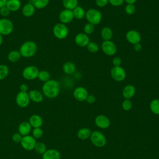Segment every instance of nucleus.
I'll list each match as a JSON object with an SVG mask.
<instances>
[{
  "mask_svg": "<svg viewBox=\"0 0 159 159\" xmlns=\"http://www.w3.org/2000/svg\"><path fill=\"white\" fill-rule=\"evenodd\" d=\"M86 101L89 103V104H93L96 101V97L93 95V94H88Z\"/></svg>",
  "mask_w": 159,
  "mask_h": 159,
  "instance_id": "obj_45",
  "label": "nucleus"
},
{
  "mask_svg": "<svg viewBox=\"0 0 159 159\" xmlns=\"http://www.w3.org/2000/svg\"><path fill=\"white\" fill-rule=\"evenodd\" d=\"M127 42L132 45L140 43L141 40V35L140 33L135 30H130L127 31L125 35Z\"/></svg>",
  "mask_w": 159,
  "mask_h": 159,
  "instance_id": "obj_12",
  "label": "nucleus"
},
{
  "mask_svg": "<svg viewBox=\"0 0 159 159\" xmlns=\"http://www.w3.org/2000/svg\"><path fill=\"white\" fill-rule=\"evenodd\" d=\"M127 2V4H134L137 0H124Z\"/></svg>",
  "mask_w": 159,
  "mask_h": 159,
  "instance_id": "obj_49",
  "label": "nucleus"
},
{
  "mask_svg": "<svg viewBox=\"0 0 159 159\" xmlns=\"http://www.w3.org/2000/svg\"><path fill=\"white\" fill-rule=\"evenodd\" d=\"M29 124L33 128L40 127L43 124V119L41 116L38 114L32 115L29 119Z\"/></svg>",
  "mask_w": 159,
  "mask_h": 159,
  "instance_id": "obj_20",
  "label": "nucleus"
},
{
  "mask_svg": "<svg viewBox=\"0 0 159 159\" xmlns=\"http://www.w3.org/2000/svg\"><path fill=\"white\" fill-rule=\"evenodd\" d=\"M9 70L7 65L1 64L0 65V80L5 79L9 75Z\"/></svg>",
  "mask_w": 159,
  "mask_h": 159,
  "instance_id": "obj_33",
  "label": "nucleus"
},
{
  "mask_svg": "<svg viewBox=\"0 0 159 159\" xmlns=\"http://www.w3.org/2000/svg\"><path fill=\"white\" fill-rule=\"evenodd\" d=\"M121 63H122V59L120 57H114L112 59V64H113L114 66H120Z\"/></svg>",
  "mask_w": 159,
  "mask_h": 159,
  "instance_id": "obj_44",
  "label": "nucleus"
},
{
  "mask_svg": "<svg viewBox=\"0 0 159 159\" xmlns=\"http://www.w3.org/2000/svg\"><path fill=\"white\" fill-rule=\"evenodd\" d=\"M101 36L104 40H111L113 36V31L109 27H104L101 29Z\"/></svg>",
  "mask_w": 159,
  "mask_h": 159,
  "instance_id": "obj_25",
  "label": "nucleus"
},
{
  "mask_svg": "<svg viewBox=\"0 0 159 159\" xmlns=\"http://www.w3.org/2000/svg\"><path fill=\"white\" fill-rule=\"evenodd\" d=\"M20 91H22V92H27L28 90V86L26 84H22L20 87Z\"/></svg>",
  "mask_w": 159,
  "mask_h": 159,
  "instance_id": "obj_47",
  "label": "nucleus"
},
{
  "mask_svg": "<svg viewBox=\"0 0 159 159\" xmlns=\"http://www.w3.org/2000/svg\"><path fill=\"white\" fill-rule=\"evenodd\" d=\"M61 155L56 149L50 148L47 150L42 155V159H60Z\"/></svg>",
  "mask_w": 159,
  "mask_h": 159,
  "instance_id": "obj_17",
  "label": "nucleus"
},
{
  "mask_svg": "<svg viewBox=\"0 0 159 159\" xmlns=\"http://www.w3.org/2000/svg\"><path fill=\"white\" fill-rule=\"evenodd\" d=\"M136 89L134 86L132 84L126 85L122 91V95L126 99H131L135 94Z\"/></svg>",
  "mask_w": 159,
  "mask_h": 159,
  "instance_id": "obj_21",
  "label": "nucleus"
},
{
  "mask_svg": "<svg viewBox=\"0 0 159 159\" xmlns=\"http://www.w3.org/2000/svg\"><path fill=\"white\" fill-rule=\"evenodd\" d=\"M92 143L98 147H104L106 143V139L104 134L99 131H94L90 135Z\"/></svg>",
  "mask_w": 159,
  "mask_h": 159,
  "instance_id": "obj_5",
  "label": "nucleus"
},
{
  "mask_svg": "<svg viewBox=\"0 0 159 159\" xmlns=\"http://www.w3.org/2000/svg\"><path fill=\"white\" fill-rule=\"evenodd\" d=\"M85 17L89 23L93 25L99 24L102 20V14L97 9H89L86 12Z\"/></svg>",
  "mask_w": 159,
  "mask_h": 159,
  "instance_id": "obj_3",
  "label": "nucleus"
},
{
  "mask_svg": "<svg viewBox=\"0 0 159 159\" xmlns=\"http://www.w3.org/2000/svg\"><path fill=\"white\" fill-rule=\"evenodd\" d=\"M14 29V25L12 21L7 18L0 19V34L7 35L11 34Z\"/></svg>",
  "mask_w": 159,
  "mask_h": 159,
  "instance_id": "obj_6",
  "label": "nucleus"
},
{
  "mask_svg": "<svg viewBox=\"0 0 159 159\" xmlns=\"http://www.w3.org/2000/svg\"><path fill=\"white\" fill-rule=\"evenodd\" d=\"M22 136L19 132L14 134L12 136V140L15 143L20 142V141L22 140Z\"/></svg>",
  "mask_w": 159,
  "mask_h": 159,
  "instance_id": "obj_40",
  "label": "nucleus"
},
{
  "mask_svg": "<svg viewBox=\"0 0 159 159\" xmlns=\"http://www.w3.org/2000/svg\"><path fill=\"white\" fill-rule=\"evenodd\" d=\"M39 70L35 66L29 65L22 71V76L27 80H33L38 78Z\"/></svg>",
  "mask_w": 159,
  "mask_h": 159,
  "instance_id": "obj_7",
  "label": "nucleus"
},
{
  "mask_svg": "<svg viewBox=\"0 0 159 159\" xmlns=\"http://www.w3.org/2000/svg\"><path fill=\"white\" fill-rule=\"evenodd\" d=\"M150 109L155 114H159V99H153L150 103Z\"/></svg>",
  "mask_w": 159,
  "mask_h": 159,
  "instance_id": "obj_31",
  "label": "nucleus"
},
{
  "mask_svg": "<svg viewBox=\"0 0 159 159\" xmlns=\"http://www.w3.org/2000/svg\"><path fill=\"white\" fill-rule=\"evenodd\" d=\"M102 52L107 56L114 55L117 52V46L111 40H104L101 45Z\"/></svg>",
  "mask_w": 159,
  "mask_h": 159,
  "instance_id": "obj_8",
  "label": "nucleus"
},
{
  "mask_svg": "<svg viewBox=\"0 0 159 159\" xmlns=\"http://www.w3.org/2000/svg\"><path fill=\"white\" fill-rule=\"evenodd\" d=\"M35 11V7L31 2L27 3L23 6L22 9V14L27 17L32 16L34 14Z\"/></svg>",
  "mask_w": 159,
  "mask_h": 159,
  "instance_id": "obj_22",
  "label": "nucleus"
},
{
  "mask_svg": "<svg viewBox=\"0 0 159 159\" xmlns=\"http://www.w3.org/2000/svg\"><path fill=\"white\" fill-rule=\"evenodd\" d=\"M21 54L19 50H12L7 55V59L9 61L12 63H15L18 61L21 58Z\"/></svg>",
  "mask_w": 159,
  "mask_h": 159,
  "instance_id": "obj_27",
  "label": "nucleus"
},
{
  "mask_svg": "<svg viewBox=\"0 0 159 159\" xmlns=\"http://www.w3.org/2000/svg\"><path fill=\"white\" fill-rule=\"evenodd\" d=\"M134 47H133V48L134 50L136 52H139L140 51L142 50V45L140 43H136L135 45H133Z\"/></svg>",
  "mask_w": 159,
  "mask_h": 159,
  "instance_id": "obj_46",
  "label": "nucleus"
},
{
  "mask_svg": "<svg viewBox=\"0 0 159 159\" xmlns=\"http://www.w3.org/2000/svg\"><path fill=\"white\" fill-rule=\"evenodd\" d=\"M91 134V131L90 129L88 128L80 129L77 132V135L78 138L81 140L87 139L88 138L90 137Z\"/></svg>",
  "mask_w": 159,
  "mask_h": 159,
  "instance_id": "obj_28",
  "label": "nucleus"
},
{
  "mask_svg": "<svg viewBox=\"0 0 159 159\" xmlns=\"http://www.w3.org/2000/svg\"><path fill=\"white\" fill-rule=\"evenodd\" d=\"M94 29H95L94 25H93L91 23H89V22L86 24L84 25V27H83L84 33L87 34V35H89V34H93L94 31Z\"/></svg>",
  "mask_w": 159,
  "mask_h": 159,
  "instance_id": "obj_36",
  "label": "nucleus"
},
{
  "mask_svg": "<svg viewBox=\"0 0 159 159\" xmlns=\"http://www.w3.org/2000/svg\"><path fill=\"white\" fill-rule=\"evenodd\" d=\"M96 5L99 7H103L109 3V0H95Z\"/></svg>",
  "mask_w": 159,
  "mask_h": 159,
  "instance_id": "obj_42",
  "label": "nucleus"
},
{
  "mask_svg": "<svg viewBox=\"0 0 159 159\" xmlns=\"http://www.w3.org/2000/svg\"><path fill=\"white\" fill-rule=\"evenodd\" d=\"M37 46L36 43L31 40L24 42L19 49L21 56L25 58H30L33 57L37 52Z\"/></svg>",
  "mask_w": 159,
  "mask_h": 159,
  "instance_id": "obj_2",
  "label": "nucleus"
},
{
  "mask_svg": "<svg viewBox=\"0 0 159 159\" xmlns=\"http://www.w3.org/2000/svg\"><path fill=\"white\" fill-rule=\"evenodd\" d=\"M7 0H0V8L6 6Z\"/></svg>",
  "mask_w": 159,
  "mask_h": 159,
  "instance_id": "obj_48",
  "label": "nucleus"
},
{
  "mask_svg": "<svg viewBox=\"0 0 159 159\" xmlns=\"http://www.w3.org/2000/svg\"><path fill=\"white\" fill-rule=\"evenodd\" d=\"M34 150L38 154L43 155L45 152L47 150L45 144L42 142H38L36 143Z\"/></svg>",
  "mask_w": 159,
  "mask_h": 159,
  "instance_id": "obj_32",
  "label": "nucleus"
},
{
  "mask_svg": "<svg viewBox=\"0 0 159 159\" xmlns=\"http://www.w3.org/2000/svg\"><path fill=\"white\" fill-rule=\"evenodd\" d=\"M58 18L61 23H63L64 24H69L74 19L73 11L70 9H65L60 12Z\"/></svg>",
  "mask_w": 159,
  "mask_h": 159,
  "instance_id": "obj_13",
  "label": "nucleus"
},
{
  "mask_svg": "<svg viewBox=\"0 0 159 159\" xmlns=\"http://www.w3.org/2000/svg\"><path fill=\"white\" fill-rule=\"evenodd\" d=\"M78 3V0H62V4L65 9L73 10L77 6Z\"/></svg>",
  "mask_w": 159,
  "mask_h": 159,
  "instance_id": "obj_29",
  "label": "nucleus"
},
{
  "mask_svg": "<svg viewBox=\"0 0 159 159\" xmlns=\"http://www.w3.org/2000/svg\"><path fill=\"white\" fill-rule=\"evenodd\" d=\"M132 106V102L130 99H125L122 103V107L125 111H129Z\"/></svg>",
  "mask_w": 159,
  "mask_h": 159,
  "instance_id": "obj_39",
  "label": "nucleus"
},
{
  "mask_svg": "<svg viewBox=\"0 0 159 159\" xmlns=\"http://www.w3.org/2000/svg\"><path fill=\"white\" fill-rule=\"evenodd\" d=\"M30 100L27 92L19 91L16 97V102L17 105L22 108L28 106L30 103Z\"/></svg>",
  "mask_w": 159,
  "mask_h": 159,
  "instance_id": "obj_11",
  "label": "nucleus"
},
{
  "mask_svg": "<svg viewBox=\"0 0 159 159\" xmlns=\"http://www.w3.org/2000/svg\"><path fill=\"white\" fill-rule=\"evenodd\" d=\"M90 42L88 35L84 34V32H80L76 35L75 37V43L81 47H86L87 45Z\"/></svg>",
  "mask_w": 159,
  "mask_h": 159,
  "instance_id": "obj_15",
  "label": "nucleus"
},
{
  "mask_svg": "<svg viewBox=\"0 0 159 159\" xmlns=\"http://www.w3.org/2000/svg\"><path fill=\"white\" fill-rule=\"evenodd\" d=\"M28 94H29L30 100L34 102L39 103L43 101V96L42 93L38 90H36V89L30 90L28 93Z\"/></svg>",
  "mask_w": 159,
  "mask_h": 159,
  "instance_id": "obj_19",
  "label": "nucleus"
},
{
  "mask_svg": "<svg viewBox=\"0 0 159 159\" xmlns=\"http://www.w3.org/2000/svg\"><path fill=\"white\" fill-rule=\"evenodd\" d=\"M124 0H109V2L113 6L118 7L123 4Z\"/></svg>",
  "mask_w": 159,
  "mask_h": 159,
  "instance_id": "obj_43",
  "label": "nucleus"
},
{
  "mask_svg": "<svg viewBox=\"0 0 159 159\" xmlns=\"http://www.w3.org/2000/svg\"><path fill=\"white\" fill-rule=\"evenodd\" d=\"M52 31L54 36L60 40L66 39L69 34V30L66 24L61 22L55 24L53 27Z\"/></svg>",
  "mask_w": 159,
  "mask_h": 159,
  "instance_id": "obj_4",
  "label": "nucleus"
},
{
  "mask_svg": "<svg viewBox=\"0 0 159 159\" xmlns=\"http://www.w3.org/2000/svg\"><path fill=\"white\" fill-rule=\"evenodd\" d=\"M86 48H87L88 50L90 53H95L98 52L99 49V47L98 44L93 41H91V42L90 41L89 42V43L87 45Z\"/></svg>",
  "mask_w": 159,
  "mask_h": 159,
  "instance_id": "obj_34",
  "label": "nucleus"
},
{
  "mask_svg": "<svg viewBox=\"0 0 159 159\" xmlns=\"http://www.w3.org/2000/svg\"><path fill=\"white\" fill-rule=\"evenodd\" d=\"M88 96V90L83 86H78L73 91V96L75 99L78 101H86Z\"/></svg>",
  "mask_w": 159,
  "mask_h": 159,
  "instance_id": "obj_14",
  "label": "nucleus"
},
{
  "mask_svg": "<svg viewBox=\"0 0 159 159\" xmlns=\"http://www.w3.org/2000/svg\"><path fill=\"white\" fill-rule=\"evenodd\" d=\"M11 13V11L9 10V9L6 7H2L0 8V14L3 17H7Z\"/></svg>",
  "mask_w": 159,
  "mask_h": 159,
  "instance_id": "obj_41",
  "label": "nucleus"
},
{
  "mask_svg": "<svg viewBox=\"0 0 159 159\" xmlns=\"http://www.w3.org/2000/svg\"><path fill=\"white\" fill-rule=\"evenodd\" d=\"M110 73L112 78L117 82L122 81L126 78L125 70L120 66H113L111 70Z\"/></svg>",
  "mask_w": 159,
  "mask_h": 159,
  "instance_id": "obj_9",
  "label": "nucleus"
},
{
  "mask_svg": "<svg viewBox=\"0 0 159 159\" xmlns=\"http://www.w3.org/2000/svg\"><path fill=\"white\" fill-rule=\"evenodd\" d=\"M50 0H31V3L34 6L35 9H43L49 3Z\"/></svg>",
  "mask_w": 159,
  "mask_h": 159,
  "instance_id": "obj_30",
  "label": "nucleus"
},
{
  "mask_svg": "<svg viewBox=\"0 0 159 159\" xmlns=\"http://www.w3.org/2000/svg\"><path fill=\"white\" fill-rule=\"evenodd\" d=\"M2 41H3V39H2V35L0 34V46L2 45Z\"/></svg>",
  "mask_w": 159,
  "mask_h": 159,
  "instance_id": "obj_50",
  "label": "nucleus"
},
{
  "mask_svg": "<svg viewBox=\"0 0 159 159\" xmlns=\"http://www.w3.org/2000/svg\"><path fill=\"white\" fill-rule=\"evenodd\" d=\"M32 130V126L29 122L24 121L21 122L18 126V132L23 137L29 135Z\"/></svg>",
  "mask_w": 159,
  "mask_h": 159,
  "instance_id": "obj_18",
  "label": "nucleus"
},
{
  "mask_svg": "<svg viewBox=\"0 0 159 159\" xmlns=\"http://www.w3.org/2000/svg\"><path fill=\"white\" fill-rule=\"evenodd\" d=\"M6 6L11 12L17 11L21 7V2L20 0H7Z\"/></svg>",
  "mask_w": 159,
  "mask_h": 159,
  "instance_id": "obj_24",
  "label": "nucleus"
},
{
  "mask_svg": "<svg viewBox=\"0 0 159 159\" xmlns=\"http://www.w3.org/2000/svg\"><path fill=\"white\" fill-rule=\"evenodd\" d=\"M43 94L48 98H56L60 92V85L55 80H49L42 86Z\"/></svg>",
  "mask_w": 159,
  "mask_h": 159,
  "instance_id": "obj_1",
  "label": "nucleus"
},
{
  "mask_svg": "<svg viewBox=\"0 0 159 159\" xmlns=\"http://www.w3.org/2000/svg\"><path fill=\"white\" fill-rule=\"evenodd\" d=\"M32 136L35 139H40L43 135V131L40 127L38 128H34L32 130Z\"/></svg>",
  "mask_w": 159,
  "mask_h": 159,
  "instance_id": "obj_37",
  "label": "nucleus"
},
{
  "mask_svg": "<svg viewBox=\"0 0 159 159\" xmlns=\"http://www.w3.org/2000/svg\"><path fill=\"white\" fill-rule=\"evenodd\" d=\"M95 124L101 129H106L111 124L110 120L104 115H99L95 118Z\"/></svg>",
  "mask_w": 159,
  "mask_h": 159,
  "instance_id": "obj_16",
  "label": "nucleus"
},
{
  "mask_svg": "<svg viewBox=\"0 0 159 159\" xmlns=\"http://www.w3.org/2000/svg\"><path fill=\"white\" fill-rule=\"evenodd\" d=\"M63 72L66 75L73 74L76 70V65L72 61H66L62 66Z\"/></svg>",
  "mask_w": 159,
  "mask_h": 159,
  "instance_id": "obj_23",
  "label": "nucleus"
},
{
  "mask_svg": "<svg viewBox=\"0 0 159 159\" xmlns=\"http://www.w3.org/2000/svg\"><path fill=\"white\" fill-rule=\"evenodd\" d=\"M125 12L128 15H133L136 11V7L134 4H127L124 8Z\"/></svg>",
  "mask_w": 159,
  "mask_h": 159,
  "instance_id": "obj_38",
  "label": "nucleus"
},
{
  "mask_svg": "<svg viewBox=\"0 0 159 159\" xmlns=\"http://www.w3.org/2000/svg\"><path fill=\"white\" fill-rule=\"evenodd\" d=\"M20 143L22 147L25 150L31 151L34 150L37 142H36V139L32 135H27L22 137Z\"/></svg>",
  "mask_w": 159,
  "mask_h": 159,
  "instance_id": "obj_10",
  "label": "nucleus"
},
{
  "mask_svg": "<svg viewBox=\"0 0 159 159\" xmlns=\"http://www.w3.org/2000/svg\"><path fill=\"white\" fill-rule=\"evenodd\" d=\"M72 11H73L74 18L76 19L80 20L83 19L85 17L86 11L81 6H77L74 9L72 10Z\"/></svg>",
  "mask_w": 159,
  "mask_h": 159,
  "instance_id": "obj_26",
  "label": "nucleus"
},
{
  "mask_svg": "<svg viewBox=\"0 0 159 159\" xmlns=\"http://www.w3.org/2000/svg\"><path fill=\"white\" fill-rule=\"evenodd\" d=\"M50 75L48 71L46 70H41L39 71L38 78L40 81L43 82H46L50 80Z\"/></svg>",
  "mask_w": 159,
  "mask_h": 159,
  "instance_id": "obj_35",
  "label": "nucleus"
}]
</instances>
